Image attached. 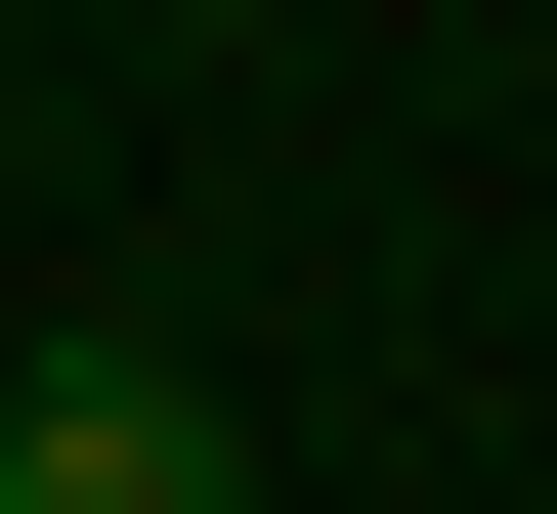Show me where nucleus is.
Listing matches in <instances>:
<instances>
[{
	"instance_id": "obj_1",
	"label": "nucleus",
	"mask_w": 557,
	"mask_h": 514,
	"mask_svg": "<svg viewBox=\"0 0 557 514\" xmlns=\"http://www.w3.org/2000/svg\"><path fill=\"white\" fill-rule=\"evenodd\" d=\"M0 514H214V429H172L129 343H44V429H0Z\"/></svg>"
}]
</instances>
